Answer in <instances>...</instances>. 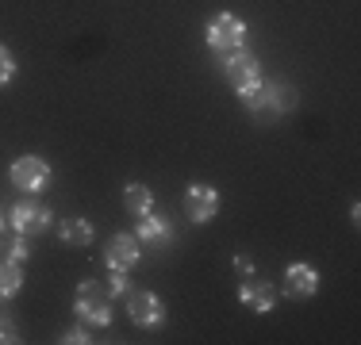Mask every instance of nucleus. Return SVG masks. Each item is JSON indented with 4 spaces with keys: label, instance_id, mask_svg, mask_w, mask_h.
I'll list each match as a JSON object with an SVG mask.
<instances>
[{
    "label": "nucleus",
    "instance_id": "nucleus-1",
    "mask_svg": "<svg viewBox=\"0 0 361 345\" xmlns=\"http://www.w3.org/2000/svg\"><path fill=\"white\" fill-rule=\"evenodd\" d=\"M243 108L250 111L254 119H262V123H277V119H285L296 111V89H292L288 81H257L250 92H243Z\"/></svg>",
    "mask_w": 361,
    "mask_h": 345
},
{
    "label": "nucleus",
    "instance_id": "nucleus-2",
    "mask_svg": "<svg viewBox=\"0 0 361 345\" xmlns=\"http://www.w3.org/2000/svg\"><path fill=\"white\" fill-rule=\"evenodd\" d=\"M111 291L100 280H81L77 284V296H73V315L77 322L92 326V330H104L111 326V315H116V303H111Z\"/></svg>",
    "mask_w": 361,
    "mask_h": 345
},
{
    "label": "nucleus",
    "instance_id": "nucleus-3",
    "mask_svg": "<svg viewBox=\"0 0 361 345\" xmlns=\"http://www.w3.org/2000/svg\"><path fill=\"white\" fill-rule=\"evenodd\" d=\"M246 23L238 20L235 12H219L208 20V27H204V42H208L212 54H231V50H243L246 46Z\"/></svg>",
    "mask_w": 361,
    "mask_h": 345
},
{
    "label": "nucleus",
    "instance_id": "nucleus-4",
    "mask_svg": "<svg viewBox=\"0 0 361 345\" xmlns=\"http://www.w3.org/2000/svg\"><path fill=\"white\" fill-rule=\"evenodd\" d=\"M8 222H12L16 234L39 238V234H47V230L54 227V211H50L47 203H39V200H20L12 211H8Z\"/></svg>",
    "mask_w": 361,
    "mask_h": 345
},
{
    "label": "nucleus",
    "instance_id": "nucleus-5",
    "mask_svg": "<svg viewBox=\"0 0 361 345\" xmlns=\"http://www.w3.org/2000/svg\"><path fill=\"white\" fill-rule=\"evenodd\" d=\"M223 77L243 96V92H250L262 81V62H257V54H250V50H231V54H223Z\"/></svg>",
    "mask_w": 361,
    "mask_h": 345
},
{
    "label": "nucleus",
    "instance_id": "nucleus-6",
    "mask_svg": "<svg viewBox=\"0 0 361 345\" xmlns=\"http://www.w3.org/2000/svg\"><path fill=\"white\" fill-rule=\"evenodd\" d=\"M127 318L139 330H161L166 326V303L158 291H127Z\"/></svg>",
    "mask_w": 361,
    "mask_h": 345
},
{
    "label": "nucleus",
    "instance_id": "nucleus-7",
    "mask_svg": "<svg viewBox=\"0 0 361 345\" xmlns=\"http://www.w3.org/2000/svg\"><path fill=\"white\" fill-rule=\"evenodd\" d=\"M8 180H12L20 192L27 196H39L42 188L50 184V165L39 158V153H23V158L12 161V169H8Z\"/></svg>",
    "mask_w": 361,
    "mask_h": 345
},
{
    "label": "nucleus",
    "instance_id": "nucleus-8",
    "mask_svg": "<svg viewBox=\"0 0 361 345\" xmlns=\"http://www.w3.org/2000/svg\"><path fill=\"white\" fill-rule=\"evenodd\" d=\"M281 291H285V299H312L315 291H319V269L307 261H292L285 269V280H281Z\"/></svg>",
    "mask_w": 361,
    "mask_h": 345
},
{
    "label": "nucleus",
    "instance_id": "nucleus-9",
    "mask_svg": "<svg viewBox=\"0 0 361 345\" xmlns=\"http://www.w3.org/2000/svg\"><path fill=\"white\" fill-rule=\"evenodd\" d=\"M185 215H188V222H196V227L212 222L219 215V192L212 184H188V192H185Z\"/></svg>",
    "mask_w": 361,
    "mask_h": 345
},
{
    "label": "nucleus",
    "instance_id": "nucleus-10",
    "mask_svg": "<svg viewBox=\"0 0 361 345\" xmlns=\"http://www.w3.org/2000/svg\"><path fill=\"white\" fill-rule=\"evenodd\" d=\"M139 257H142V242L135 238V234H111L108 238V246H104V265L108 269H123V272H131L135 265H139Z\"/></svg>",
    "mask_w": 361,
    "mask_h": 345
},
{
    "label": "nucleus",
    "instance_id": "nucleus-11",
    "mask_svg": "<svg viewBox=\"0 0 361 345\" xmlns=\"http://www.w3.org/2000/svg\"><path fill=\"white\" fill-rule=\"evenodd\" d=\"M135 238H139L142 246H158V249H166V246H173V242H177V227L166 219V215L146 211V215H139V227H135Z\"/></svg>",
    "mask_w": 361,
    "mask_h": 345
},
{
    "label": "nucleus",
    "instance_id": "nucleus-12",
    "mask_svg": "<svg viewBox=\"0 0 361 345\" xmlns=\"http://www.w3.org/2000/svg\"><path fill=\"white\" fill-rule=\"evenodd\" d=\"M238 303L250 307L254 315H269L273 307H277V288H273L269 280H257V276H246L243 284H238Z\"/></svg>",
    "mask_w": 361,
    "mask_h": 345
},
{
    "label": "nucleus",
    "instance_id": "nucleus-13",
    "mask_svg": "<svg viewBox=\"0 0 361 345\" xmlns=\"http://www.w3.org/2000/svg\"><path fill=\"white\" fill-rule=\"evenodd\" d=\"M58 242L70 249H81V246H92V222L81 219V215H70V219L58 222Z\"/></svg>",
    "mask_w": 361,
    "mask_h": 345
},
{
    "label": "nucleus",
    "instance_id": "nucleus-14",
    "mask_svg": "<svg viewBox=\"0 0 361 345\" xmlns=\"http://www.w3.org/2000/svg\"><path fill=\"white\" fill-rule=\"evenodd\" d=\"M123 207H127V215H146V211H154V192L142 184V180H131V184H123Z\"/></svg>",
    "mask_w": 361,
    "mask_h": 345
},
{
    "label": "nucleus",
    "instance_id": "nucleus-15",
    "mask_svg": "<svg viewBox=\"0 0 361 345\" xmlns=\"http://www.w3.org/2000/svg\"><path fill=\"white\" fill-rule=\"evenodd\" d=\"M20 288H23V265L0 257V303L16 299V296H20Z\"/></svg>",
    "mask_w": 361,
    "mask_h": 345
},
{
    "label": "nucleus",
    "instance_id": "nucleus-16",
    "mask_svg": "<svg viewBox=\"0 0 361 345\" xmlns=\"http://www.w3.org/2000/svg\"><path fill=\"white\" fill-rule=\"evenodd\" d=\"M0 257H8V261L23 265V261L31 257V238H27V234H16V238H8V242H4V249H0Z\"/></svg>",
    "mask_w": 361,
    "mask_h": 345
},
{
    "label": "nucleus",
    "instance_id": "nucleus-17",
    "mask_svg": "<svg viewBox=\"0 0 361 345\" xmlns=\"http://www.w3.org/2000/svg\"><path fill=\"white\" fill-rule=\"evenodd\" d=\"M62 345H89L92 341V326H85V322H77L70 326V330H62V338H58Z\"/></svg>",
    "mask_w": 361,
    "mask_h": 345
},
{
    "label": "nucleus",
    "instance_id": "nucleus-18",
    "mask_svg": "<svg viewBox=\"0 0 361 345\" xmlns=\"http://www.w3.org/2000/svg\"><path fill=\"white\" fill-rule=\"evenodd\" d=\"M16 341H20V326H16V318L0 307V345H16Z\"/></svg>",
    "mask_w": 361,
    "mask_h": 345
},
{
    "label": "nucleus",
    "instance_id": "nucleus-19",
    "mask_svg": "<svg viewBox=\"0 0 361 345\" xmlns=\"http://www.w3.org/2000/svg\"><path fill=\"white\" fill-rule=\"evenodd\" d=\"M12 77H16V54L4 46V42H0V89H4Z\"/></svg>",
    "mask_w": 361,
    "mask_h": 345
},
{
    "label": "nucleus",
    "instance_id": "nucleus-20",
    "mask_svg": "<svg viewBox=\"0 0 361 345\" xmlns=\"http://www.w3.org/2000/svg\"><path fill=\"white\" fill-rule=\"evenodd\" d=\"M108 291H111V296H127V291H131V272H123V269H111Z\"/></svg>",
    "mask_w": 361,
    "mask_h": 345
},
{
    "label": "nucleus",
    "instance_id": "nucleus-21",
    "mask_svg": "<svg viewBox=\"0 0 361 345\" xmlns=\"http://www.w3.org/2000/svg\"><path fill=\"white\" fill-rule=\"evenodd\" d=\"M235 272L243 276V280H246V276H254V261H250L246 253H238V257H235Z\"/></svg>",
    "mask_w": 361,
    "mask_h": 345
},
{
    "label": "nucleus",
    "instance_id": "nucleus-22",
    "mask_svg": "<svg viewBox=\"0 0 361 345\" xmlns=\"http://www.w3.org/2000/svg\"><path fill=\"white\" fill-rule=\"evenodd\" d=\"M4 227H8V219H4V211H0V234H4Z\"/></svg>",
    "mask_w": 361,
    "mask_h": 345
}]
</instances>
